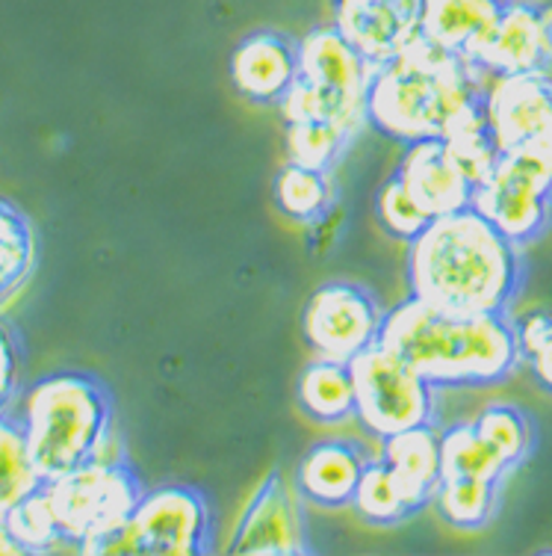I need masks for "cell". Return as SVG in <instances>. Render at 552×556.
Wrapping results in <instances>:
<instances>
[{
  "mask_svg": "<svg viewBox=\"0 0 552 556\" xmlns=\"http://www.w3.org/2000/svg\"><path fill=\"white\" fill-rule=\"evenodd\" d=\"M526 249L470 204L435 216L408 243L405 278L416 300L458 314H511L526 288Z\"/></svg>",
  "mask_w": 552,
  "mask_h": 556,
  "instance_id": "6da1fadb",
  "label": "cell"
},
{
  "mask_svg": "<svg viewBox=\"0 0 552 556\" xmlns=\"http://www.w3.org/2000/svg\"><path fill=\"white\" fill-rule=\"evenodd\" d=\"M488 80L464 56L420 36L390 63L375 65L367 92V125L402 146L455 137L485 122Z\"/></svg>",
  "mask_w": 552,
  "mask_h": 556,
  "instance_id": "7a4b0ae2",
  "label": "cell"
},
{
  "mask_svg": "<svg viewBox=\"0 0 552 556\" xmlns=\"http://www.w3.org/2000/svg\"><path fill=\"white\" fill-rule=\"evenodd\" d=\"M378 343L437 391L497 388L523 364L511 314H458L416 296L384 311Z\"/></svg>",
  "mask_w": 552,
  "mask_h": 556,
  "instance_id": "3957f363",
  "label": "cell"
},
{
  "mask_svg": "<svg viewBox=\"0 0 552 556\" xmlns=\"http://www.w3.org/2000/svg\"><path fill=\"white\" fill-rule=\"evenodd\" d=\"M12 412L22 420L36 471L51 482L106 456L116 403L92 370H53L33 379Z\"/></svg>",
  "mask_w": 552,
  "mask_h": 556,
  "instance_id": "277c9868",
  "label": "cell"
},
{
  "mask_svg": "<svg viewBox=\"0 0 552 556\" xmlns=\"http://www.w3.org/2000/svg\"><path fill=\"white\" fill-rule=\"evenodd\" d=\"M375 65L334 24L313 27L298 39V80L281 101L284 122H334L361 134L367 92Z\"/></svg>",
  "mask_w": 552,
  "mask_h": 556,
  "instance_id": "5b68a950",
  "label": "cell"
},
{
  "mask_svg": "<svg viewBox=\"0 0 552 556\" xmlns=\"http://www.w3.org/2000/svg\"><path fill=\"white\" fill-rule=\"evenodd\" d=\"M44 492L51 497L65 542H72L80 554H89V547L128 525L145 485L128 459L98 456L44 482Z\"/></svg>",
  "mask_w": 552,
  "mask_h": 556,
  "instance_id": "8992f818",
  "label": "cell"
},
{
  "mask_svg": "<svg viewBox=\"0 0 552 556\" xmlns=\"http://www.w3.org/2000/svg\"><path fill=\"white\" fill-rule=\"evenodd\" d=\"M149 554L204 556L213 554L210 503L192 485L145 489L130 521L89 547V556Z\"/></svg>",
  "mask_w": 552,
  "mask_h": 556,
  "instance_id": "52a82bcc",
  "label": "cell"
},
{
  "mask_svg": "<svg viewBox=\"0 0 552 556\" xmlns=\"http://www.w3.org/2000/svg\"><path fill=\"white\" fill-rule=\"evenodd\" d=\"M473 207L521 249L538 243L552 225V142L502 151Z\"/></svg>",
  "mask_w": 552,
  "mask_h": 556,
  "instance_id": "ba28073f",
  "label": "cell"
},
{
  "mask_svg": "<svg viewBox=\"0 0 552 556\" xmlns=\"http://www.w3.org/2000/svg\"><path fill=\"white\" fill-rule=\"evenodd\" d=\"M355 379V417L372 439L423 424H437V388L425 382L402 355L384 343H372L349 362Z\"/></svg>",
  "mask_w": 552,
  "mask_h": 556,
  "instance_id": "9c48e42d",
  "label": "cell"
},
{
  "mask_svg": "<svg viewBox=\"0 0 552 556\" xmlns=\"http://www.w3.org/2000/svg\"><path fill=\"white\" fill-rule=\"evenodd\" d=\"M384 311L358 281L334 278L319 285L301 311V338L319 358L349 364L378 341Z\"/></svg>",
  "mask_w": 552,
  "mask_h": 556,
  "instance_id": "30bf717a",
  "label": "cell"
},
{
  "mask_svg": "<svg viewBox=\"0 0 552 556\" xmlns=\"http://www.w3.org/2000/svg\"><path fill=\"white\" fill-rule=\"evenodd\" d=\"M308 518L305 501L296 485L284 480V473L269 471L257 485L252 501L228 545V554L236 556H298L310 554Z\"/></svg>",
  "mask_w": 552,
  "mask_h": 556,
  "instance_id": "8fae6325",
  "label": "cell"
},
{
  "mask_svg": "<svg viewBox=\"0 0 552 556\" xmlns=\"http://www.w3.org/2000/svg\"><path fill=\"white\" fill-rule=\"evenodd\" d=\"M485 125L500 154L529 142H552L550 72L490 77L485 89Z\"/></svg>",
  "mask_w": 552,
  "mask_h": 556,
  "instance_id": "7c38bea8",
  "label": "cell"
},
{
  "mask_svg": "<svg viewBox=\"0 0 552 556\" xmlns=\"http://www.w3.org/2000/svg\"><path fill=\"white\" fill-rule=\"evenodd\" d=\"M423 0H334V27L372 65L390 63L420 39Z\"/></svg>",
  "mask_w": 552,
  "mask_h": 556,
  "instance_id": "4fadbf2b",
  "label": "cell"
},
{
  "mask_svg": "<svg viewBox=\"0 0 552 556\" xmlns=\"http://www.w3.org/2000/svg\"><path fill=\"white\" fill-rule=\"evenodd\" d=\"M231 84L248 104L281 108L298 80V39L281 30H252L228 63Z\"/></svg>",
  "mask_w": 552,
  "mask_h": 556,
  "instance_id": "5bb4252c",
  "label": "cell"
},
{
  "mask_svg": "<svg viewBox=\"0 0 552 556\" xmlns=\"http://www.w3.org/2000/svg\"><path fill=\"white\" fill-rule=\"evenodd\" d=\"M394 175L432 216L470 207L476 195V184L458 166L444 139H425V142L405 146Z\"/></svg>",
  "mask_w": 552,
  "mask_h": 556,
  "instance_id": "9a60e30c",
  "label": "cell"
},
{
  "mask_svg": "<svg viewBox=\"0 0 552 556\" xmlns=\"http://www.w3.org/2000/svg\"><path fill=\"white\" fill-rule=\"evenodd\" d=\"M370 450L361 441L322 439L296 465V492L319 509H346L370 468Z\"/></svg>",
  "mask_w": 552,
  "mask_h": 556,
  "instance_id": "2e32d148",
  "label": "cell"
},
{
  "mask_svg": "<svg viewBox=\"0 0 552 556\" xmlns=\"http://www.w3.org/2000/svg\"><path fill=\"white\" fill-rule=\"evenodd\" d=\"M488 77L550 72L552 60L543 42L541 0H509L497 30L476 60Z\"/></svg>",
  "mask_w": 552,
  "mask_h": 556,
  "instance_id": "e0dca14e",
  "label": "cell"
},
{
  "mask_svg": "<svg viewBox=\"0 0 552 556\" xmlns=\"http://www.w3.org/2000/svg\"><path fill=\"white\" fill-rule=\"evenodd\" d=\"M509 0H423L420 36L476 65Z\"/></svg>",
  "mask_w": 552,
  "mask_h": 556,
  "instance_id": "ac0fdd59",
  "label": "cell"
},
{
  "mask_svg": "<svg viewBox=\"0 0 552 556\" xmlns=\"http://www.w3.org/2000/svg\"><path fill=\"white\" fill-rule=\"evenodd\" d=\"M296 403L301 415L319 427H337L355 417V379L349 364L313 358L296 379Z\"/></svg>",
  "mask_w": 552,
  "mask_h": 556,
  "instance_id": "d6986e66",
  "label": "cell"
},
{
  "mask_svg": "<svg viewBox=\"0 0 552 556\" xmlns=\"http://www.w3.org/2000/svg\"><path fill=\"white\" fill-rule=\"evenodd\" d=\"M425 506H432V503L420 497L387 462L378 459L370 462V468L363 471L349 509L363 525L396 527L423 513Z\"/></svg>",
  "mask_w": 552,
  "mask_h": 556,
  "instance_id": "ffe728a7",
  "label": "cell"
},
{
  "mask_svg": "<svg viewBox=\"0 0 552 556\" xmlns=\"http://www.w3.org/2000/svg\"><path fill=\"white\" fill-rule=\"evenodd\" d=\"M382 462H387L420 497L432 503L437 485L444 480L440 459V429L437 424H423L396 432L382 441Z\"/></svg>",
  "mask_w": 552,
  "mask_h": 556,
  "instance_id": "44dd1931",
  "label": "cell"
},
{
  "mask_svg": "<svg viewBox=\"0 0 552 556\" xmlns=\"http://www.w3.org/2000/svg\"><path fill=\"white\" fill-rule=\"evenodd\" d=\"M39 264V237L22 207L0 195V311L27 285Z\"/></svg>",
  "mask_w": 552,
  "mask_h": 556,
  "instance_id": "7402d4cb",
  "label": "cell"
},
{
  "mask_svg": "<svg viewBox=\"0 0 552 556\" xmlns=\"http://www.w3.org/2000/svg\"><path fill=\"white\" fill-rule=\"evenodd\" d=\"M272 199H275L278 214H284L290 223L319 228L331 214L337 202L331 172L308 169L298 163H284L272 181Z\"/></svg>",
  "mask_w": 552,
  "mask_h": 556,
  "instance_id": "603a6c76",
  "label": "cell"
},
{
  "mask_svg": "<svg viewBox=\"0 0 552 556\" xmlns=\"http://www.w3.org/2000/svg\"><path fill=\"white\" fill-rule=\"evenodd\" d=\"M432 503L444 525L461 533H478V530H488L500 513L502 482L449 477V480H440Z\"/></svg>",
  "mask_w": 552,
  "mask_h": 556,
  "instance_id": "cb8c5ba5",
  "label": "cell"
},
{
  "mask_svg": "<svg viewBox=\"0 0 552 556\" xmlns=\"http://www.w3.org/2000/svg\"><path fill=\"white\" fill-rule=\"evenodd\" d=\"M440 459H444V480L449 477H470V480L505 482L511 468L502 462L497 450L478 435L473 420L449 424L440 429Z\"/></svg>",
  "mask_w": 552,
  "mask_h": 556,
  "instance_id": "d4e9b609",
  "label": "cell"
},
{
  "mask_svg": "<svg viewBox=\"0 0 552 556\" xmlns=\"http://www.w3.org/2000/svg\"><path fill=\"white\" fill-rule=\"evenodd\" d=\"M473 424L511 471L523 468L538 447V429L531 424L529 412L514 403H488L473 417Z\"/></svg>",
  "mask_w": 552,
  "mask_h": 556,
  "instance_id": "484cf974",
  "label": "cell"
},
{
  "mask_svg": "<svg viewBox=\"0 0 552 556\" xmlns=\"http://www.w3.org/2000/svg\"><path fill=\"white\" fill-rule=\"evenodd\" d=\"M44 480L33 465L27 435L15 412L0 415V518H7L15 503L42 489Z\"/></svg>",
  "mask_w": 552,
  "mask_h": 556,
  "instance_id": "4316f807",
  "label": "cell"
},
{
  "mask_svg": "<svg viewBox=\"0 0 552 556\" xmlns=\"http://www.w3.org/2000/svg\"><path fill=\"white\" fill-rule=\"evenodd\" d=\"M355 130L334 125V122H284V149L287 161L308 166V169L334 172V166L346 157L355 142Z\"/></svg>",
  "mask_w": 552,
  "mask_h": 556,
  "instance_id": "83f0119b",
  "label": "cell"
},
{
  "mask_svg": "<svg viewBox=\"0 0 552 556\" xmlns=\"http://www.w3.org/2000/svg\"><path fill=\"white\" fill-rule=\"evenodd\" d=\"M7 525L15 533V539L22 542L27 556L33 554H51L56 551L60 542H65L63 530L56 525V515H53L51 497L42 489H36L27 494L22 503H15L10 513H7Z\"/></svg>",
  "mask_w": 552,
  "mask_h": 556,
  "instance_id": "f1b7e54d",
  "label": "cell"
},
{
  "mask_svg": "<svg viewBox=\"0 0 552 556\" xmlns=\"http://www.w3.org/2000/svg\"><path fill=\"white\" fill-rule=\"evenodd\" d=\"M435 216L408 193V187L396 175H390L382 184V190L375 195V223H378L384 235L394 237L399 243H411L414 237L423 235V228Z\"/></svg>",
  "mask_w": 552,
  "mask_h": 556,
  "instance_id": "f546056e",
  "label": "cell"
},
{
  "mask_svg": "<svg viewBox=\"0 0 552 556\" xmlns=\"http://www.w3.org/2000/svg\"><path fill=\"white\" fill-rule=\"evenodd\" d=\"M24 341L0 311V415L12 412L24 386Z\"/></svg>",
  "mask_w": 552,
  "mask_h": 556,
  "instance_id": "4dcf8cb0",
  "label": "cell"
},
{
  "mask_svg": "<svg viewBox=\"0 0 552 556\" xmlns=\"http://www.w3.org/2000/svg\"><path fill=\"white\" fill-rule=\"evenodd\" d=\"M523 364L529 367V376L543 394L552 396V334L543 343H538L529 355H523Z\"/></svg>",
  "mask_w": 552,
  "mask_h": 556,
  "instance_id": "1f68e13d",
  "label": "cell"
},
{
  "mask_svg": "<svg viewBox=\"0 0 552 556\" xmlns=\"http://www.w3.org/2000/svg\"><path fill=\"white\" fill-rule=\"evenodd\" d=\"M0 556H27L24 545L7 525V518H0Z\"/></svg>",
  "mask_w": 552,
  "mask_h": 556,
  "instance_id": "d6a6232c",
  "label": "cell"
},
{
  "mask_svg": "<svg viewBox=\"0 0 552 556\" xmlns=\"http://www.w3.org/2000/svg\"><path fill=\"white\" fill-rule=\"evenodd\" d=\"M541 27H543V42L550 51L552 60V0H541Z\"/></svg>",
  "mask_w": 552,
  "mask_h": 556,
  "instance_id": "836d02e7",
  "label": "cell"
}]
</instances>
